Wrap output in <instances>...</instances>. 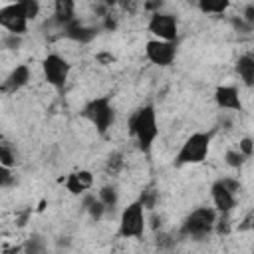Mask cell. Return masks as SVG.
Segmentation results:
<instances>
[{"label":"cell","instance_id":"d6a6232c","mask_svg":"<svg viewBox=\"0 0 254 254\" xmlns=\"http://www.w3.org/2000/svg\"><path fill=\"white\" fill-rule=\"evenodd\" d=\"M242 18H244V20H246V22H248V24H250L252 28H254V2H252V4H246V6H244Z\"/></svg>","mask_w":254,"mask_h":254},{"label":"cell","instance_id":"f1b7e54d","mask_svg":"<svg viewBox=\"0 0 254 254\" xmlns=\"http://www.w3.org/2000/svg\"><path fill=\"white\" fill-rule=\"evenodd\" d=\"M20 44H22V36L6 34V36L2 38V46H4L6 50H18V48H20Z\"/></svg>","mask_w":254,"mask_h":254},{"label":"cell","instance_id":"9c48e42d","mask_svg":"<svg viewBox=\"0 0 254 254\" xmlns=\"http://www.w3.org/2000/svg\"><path fill=\"white\" fill-rule=\"evenodd\" d=\"M145 58L159 67H167L177 58V42H163L153 38L145 44Z\"/></svg>","mask_w":254,"mask_h":254},{"label":"cell","instance_id":"f546056e","mask_svg":"<svg viewBox=\"0 0 254 254\" xmlns=\"http://www.w3.org/2000/svg\"><path fill=\"white\" fill-rule=\"evenodd\" d=\"M220 183L232 192V194H238L240 192V189H242V185H240V181L238 179H232V177H222L220 179Z\"/></svg>","mask_w":254,"mask_h":254},{"label":"cell","instance_id":"52a82bcc","mask_svg":"<svg viewBox=\"0 0 254 254\" xmlns=\"http://www.w3.org/2000/svg\"><path fill=\"white\" fill-rule=\"evenodd\" d=\"M147 30L155 36V40H163V42L179 40V20L175 14H169V12L151 14L147 22Z\"/></svg>","mask_w":254,"mask_h":254},{"label":"cell","instance_id":"6da1fadb","mask_svg":"<svg viewBox=\"0 0 254 254\" xmlns=\"http://www.w3.org/2000/svg\"><path fill=\"white\" fill-rule=\"evenodd\" d=\"M127 131L129 135L135 139L137 149L141 153H151L153 143L159 135V123H157V111L153 103H145L141 105L137 111L131 113L129 121H127Z\"/></svg>","mask_w":254,"mask_h":254},{"label":"cell","instance_id":"2e32d148","mask_svg":"<svg viewBox=\"0 0 254 254\" xmlns=\"http://www.w3.org/2000/svg\"><path fill=\"white\" fill-rule=\"evenodd\" d=\"M234 69H236L240 81H242L246 87H254V52L242 54V56L236 60Z\"/></svg>","mask_w":254,"mask_h":254},{"label":"cell","instance_id":"8992f818","mask_svg":"<svg viewBox=\"0 0 254 254\" xmlns=\"http://www.w3.org/2000/svg\"><path fill=\"white\" fill-rule=\"evenodd\" d=\"M69 71H71V64L62 58L60 54H48L42 60V73L48 85L56 87V89H64L67 79H69Z\"/></svg>","mask_w":254,"mask_h":254},{"label":"cell","instance_id":"277c9868","mask_svg":"<svg viewBox=\"0 0 254 254\" xmlns=\"http://www.w3.org/2000/svg\"><path fill=\"white\" fill-rule=\"evenodd\" d=\"M218 212L212 206H198L194 208L181 224V236H189L194 240L206 238L214 228H216Z\"/></svg>","mask_w":254,"mask_h":254},{"label":"cell","instance_id":"7c38bea8","mask_svg":"<svg viewBox=\"0 0 254 254\" xmlns=\"http://www.w3.org/2000/svg\"><path fill=\"white\" fill-rule=\"evenodd\" d=\"M214 103L220 109L228 111H242V99L234 85H218L214 89Z\"/></svg>","mask_w":254,"mask_h":254},{"label":"cell","instance_id":"7a4b0ae2","mask_svg":"<svg viewBox=\"0 0 254 254\" xmlns=\"http://www.w3.org/2000/svg\"><path fill=\"white\" fill-rule=\"evenodd\" d=\"M81 117L87 119L101 137H105L115 121V107L111 103V97L99 95V97L89 99L81 109Z\"/></svg>","mask_w":254,"mask_h":254},{"label":"cell","instance_id":"603a6c76","mask_svg":"<svg viewBox=\"0 0 254 254\" xmlns=\"http://www.w3.org/2000/svg\"><path fill=\"white\" fill-rule=\"evenodd\" d=\"M224 161H226V165L230 167V169H242V165L246 163V157L238 151V149H228L226 153H224Z\"/></svg>","mask_w":254,"mask_h":254},{"label":"cell","instance_id":"ac0fdd59","mask_svg":"<svg viewBox=\"0 0 254 254\" xmlns=\"http://www.w3.org/2000/svg\"><path fill=\"white\" fill-rule=\"evenodd\" d=\"M196 6L202 14H224L230 2L228 0H200Z\"/></svg>","mask_w":254,"mask_h":254},{"label":"cell","instance_id":"4dcf8cb0","mask_svg":"<svg viewBox=\"0 0 254 254\" xmlns=\"http://www.w3.org/2000/svg\"><path fill=\"white\" fill-rule=\"evenodd\" d=\"M95 62L99 65H113L115 64V56L111 52H97L95 54Z\"/></svg>","mask_w":254,"mask_h":254},{"label":"cell","instance_id":"8fae6325","mask_svg":"<svg viewBox=\"0 0 254 254\" xmlns=\"http://www.w3.org/2000/svg\"><path fill=\"white\" fill-rule=\"evenodd\" d=\"M210 196H212V202H214V210L218 214H230V210L234 208L236 204V194H232L222 183L220 179L212 183L210 187Z\"/></svg>","mask_w":254,"mask_h":254},{"label":"cell","instance_id":"5bb4252c","mask_svg":"<svg viewBox=\"0 0 254 254\" xmlns=\"http://www.w3.org/2000/svg\"><path fill=\"white\" fill-rule=\"evenodd\" d=\"M93 187V175L91 171H73L65 177V189L71 192V194H83L85 190H89Z\"/></svg>","mask_w":254,"mask_h":254},{"label":"cell","instance_id":"3957f363","mask_svg":"<svg viewBox=\"0 0 254 254\" xmlns=\"http://www.w3.org/2000/svg\"><path fill=\"white\" fill-rule=\"evenodd\" d=\"M210 139H212V131H196L190 137H187V141L181 145L175 157V165L183 167V165L204 163L210 153Z\"/></svg>","mask_w":254,"mask_h":254},{"label":"cell","instance_id":"5b68a950","mask_svg":"<svg viewBox=\"0 0 254 254\" xmlns=\"http://www.w3.org/2000/svg\"><path fill=\"white\" fill-rule=\"evenodd\" d=\"M147 228V218H145V208L139 200L129 202L119 216V236L121 238H143Z\"/></svg>","mask_w":254,"mask_h":254},{"label":"cell","instance_id":"9a60e30c","mask_svg":"<svg viewBox=\"0 0 254 254\" xmlns=\"http://www.w3.org/2000/svg\"><path fill=\"white\" fill-rule=\"evenodd\" d=\"M52 20H54V24H58L64 30L65 26H69L71 22L77 20V16H75V4L71 0H58L54 4V16H52Z\"/></svg>","mask_w":254,"mask_h":254},{"label":"cell","instance_id":"83f0119b","mask_svg":"<svg viewBox=\"0 0 254 254\" xmlns=\"http://www.w3.org/2000/svg\"><path fill=\"white\" fill-rule=\"evenodd\" d=\"M238 151L248 159L254 155V139L252 137H242L240 143H238Z\"/></svg>","mask_w":254,"mask_h":254},{"label":"cell","instance_id":"d6986e66","mask_svg":"<svg viewBox=\"0 0 254 254\" xmlns=\"http://www.w3.org/2000/svg\"><path fill=\"white\" fill-rule=\"evenodd\" d=\"M97 198L107 206V210H113L117 206V202H119V192H117V189L113 185H105V187L99 189Z\"/></svg>","mask_w":254,"mask_h":254},{"label":"cell","instance_id":"4316f807","mask_svg":"<svg viewBox=\"0 0 254 254\" xmlns=\"http://www.w3.org/2000/svg\"><path fill=\"white\" fill-rule=\"evenodd\" d=\"M22 2H24V10H26L28 22L30 20H36L38 14H40V2L38 0H22Z\"/></svg>","mask_w":254,"mask_h":254},{"label":"cell","instance_id":"44dd1931","mask_svg":"<svg viewBox=\"0 0 254 254\" xmlns=\"http://www.w3.org/2000/svg\"><path fill=\"white\" fill-rule=\"evenodd\" d=\"M46 252V240L40 234H32L22 244V254H44Z\"/></svg>","mask_w":254,"mask_h":254},{"label":"cell","instance_id":"d4e9b609","mask_svg":"<svg viewBox=\"0 0 254 254\" xmlns=\"http://www.w3.org/2000/svg\"><path fill=\"white\" fill-rule=\"evenodd\" d=\"M155 246H157L159 250H163V252L171 250V248L175 246V238H173V234H169V232H159V234L155 236Z\"/></svg>","mask_w":254,"mask_h":254},{"label":"cell","instance_id":"1f68e13d","mask_svg":"<svg viewBox=\"0 0 254 254\" xmlns=\"http://www.w3.org/2000/svg\"><path fill=\"white\" fill-rule=\"evenodd\" d=\"M232 26H234L236 30H240V32H252V30H254L242 16H240V18H232Z\"/></svg>","mask_w":254,"mask_h":254},{"label":"cell","instance_id":"7402d4cb","mask_svg":"<svg viewBox=\"0 0 254 254\" xmlns=\"http://www.w3.org/2000/svg\"><path fill=\"white\" fill-rule=\"evenodd\" d=\"M16 163H18L16 151H12V147H10L8 143H2V145H0V167L12 169Z\"/></svg>","mask_w":254,"mask_h":254},{"label":"cell","instance_id":"cb8c5ba5","mask_svg":"<svg viewBox=\"0 0 254 254\" xmlns=\"http://www.w3.org/2000/svg\"><path fill=\"white\" fill-rule=\"evenodd\" d=\"M139 202L143 204V208H147V210H153V208L157 206V202H159V192H157L153 187H149V189H145V190L141 192V196H139Z\"/></svg>","mask_w":254,"mask_h":254},{"label":"cell","instance_id":"ffe728a7","mask_svg":"<svg viewBox=\"0 0 254 254\" xmlns=\"http://www.w3.org/2000/svg\"><path fill=\"white\" fill-rule=\"evenodd\" d=\"M123 167H125L123 153H121V151L109 153V157H107V161H105V173L111 175V177H115V175H119V173L123 171Z\"/></svg>","mask_w":254,"mask_h":254},{"label":"cell","instance_id":"ba28073f","mask_svg":"<svg viewBox=\"0 0 254 254\" xmlns=\"http://www.w3.org/2000/svg\"><path fill=\"white\" fill-rule=\"evenodd\" d=\"M0 26L14 36H24L28 32V18L24 10V2H12L0 8Z\"/></svg>","mask_w":254,"mask_h":254},{"label":"cell","instance_id":"e0dca14e","mask_svg":"<svg viewBox=\"0 0 254 254\" xmlns=\"http://www.w3.org/2000/svg\"><path fill=\"white\" fill-rule=\"evenodd\" d=\"M83 208L87 210V214H89L91 220H95V222H99V220L105 216V212H107V206H105L99 198H95L93 194L83 196Z\"/></svg>","mask_w":254,"mask_h":254},{"label":"cell","instance_id":"484cf974","mask_svg":"<svg viewBox=\"0 0 254 254\" xmlns=\"http://www.w3.org/2000/svg\"><path fill=\"white\" fill-rule=\"evenodd\" d=\"M14 185H16V175L12 173V169L0 167V187L2 189H10Z\"/></svg>","mask_w":254,"mask_h":254},{"label":"cell","instance_id":"4fadbf2b","mask_svg":"<svg viewBox=\"0 0 254 254\" xmlns=\"http://www.w3.org/2000/svg\"><path fill=\"white\" fill-rule=\"evenodd\" d=\"M97 28L95 26H85L81 24L79 20L71 22L69 26L64 28V36L71 42H77V44H91L95 38H97Z\"/></svg>","mask_w":254,"mask_h":254},{"label":"cell","instance_id":"836d02e7","mask_svg":"<svg viewBox=\"0 0 254 254\" xmlns=\"http://www.w3.org/2000/svg\"><path fill=\"white\" fill-rule=\"evenodd\" d=\"M103 28L109 30V32H113V30L117 28V20H115L111 14H105V16H103Z\"/></svg>","mask_w":254,"mask_h":254},{"label":"cell","instance_id":"30bf717a","mask_svg":"<svg viewBox=\"0 0 254 254\" xmlns=\"http://www.w3.org/2000/svg\"><path fill=\"white\" fill-rule=\"evenodd\" d=\"M30 77H32L30 65L28 64H20L6 75V79L2 81L0 89H2V93H16V91H20L22 87H26L30 83Z\"/></svg>","mask_w":254,"mask_h":254}]
</instances>
